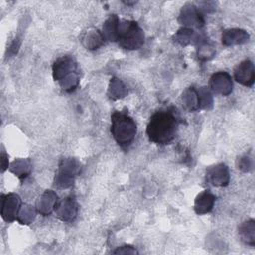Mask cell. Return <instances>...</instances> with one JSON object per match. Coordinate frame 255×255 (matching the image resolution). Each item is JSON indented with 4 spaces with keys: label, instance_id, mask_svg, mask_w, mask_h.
Instances as JSON below:
<instances>
[{
    "label": "cell",
    "instance_id": "26",
    "mask_svg": "<svg viewBox=\"0 0 255 255\" xmlns=\"http://www.w3.org/2000/svg\"><path fill=\"white\" fill-rule=\"evenodd\" d=\"M238 168L244 172H248V171L252 170V168H253L252 159L247 155L240 157V159L238 161Z\"/></svg>",
    "mask_w": 255,
    "mask_h": 255
},
{
    "label": "cell",
    "instance_id": "11",
    "mask_svg": "<svg viewBox=\"0 0 255 255\" xmlns=\"http://www.w3.org/2000/svg\"><path fill=\"white\" fill-rule=\"evenodd\" d=\"M249 40V35L245 30L239 28L227 29L222 32L221 41L224 46H234L246 43Z\"/></svg>",
    "mask_w": 255,
    "mask_h": 255
},
{
    "label": "cell",
    "instance_id": "8",
    "mask_svg": "<svg viewBox=\"0 0 255 255\" xmlns=\"http://www.w3.org/2000/svg\"><path fill=\"white\" fill-rule=\"evenodd\" d=\"M56 216L65 222L73 221L78 214V204L77 202L71 198L66 197L61 201H58L55 206Z\"/></svg>",
    "mask_w": 255,
    "mask_h": 255
},
{
    "label": "cell",
    "instance_id": "14",
    "mask_svg": "<svg viewBox=\"0 0 255 255\" xmlns=\"http://www.w3.org/2000/svg\"><path fill=\"white\" fill-rule=\"evenodd\" d=\"M238 234L245 244L254 246L255 245V221L248 219L240 224L238 227Z\"/></svg>",
    "mask_w": 255,
    "mask_h": 255
},
{
    "label": "cell",
    "instance_id": "9",
    "mask_svg": "<svg viewBox=\"0 0 255 255\" xmlns=\"http://www.w3.org/2000/svg\"><path fill=\"white\" fill-rule=\"evenodd\" d=\"M235 80L243 86L251 87L255 80L254 65L250 60H244L234 68Z\"/></svg>",
    "mask_w": 255,
    "mask_h": 255
},
{
    "label": "cell",
    "instance_id": "23",
    "mask_svg": "<svg viewBox=\"0 0 255 255\" xmlns=\"http://www.w3.org/2000/svg\"><path fill=\"white\" fill-rule=\"evenodd\" d=\"M197 95H198L199 109L210 110L213 106V99L209 89L207 87H200L197 90Z\"/></svg>",
    "mask_w": 255,
    "mask_h": 255
},
{
    "label": "cell",
    "instance_id": "25",
    "mask_svg": "<svg viewBox=\"0 0 255 255\" xmlns=\"http://www.w3.org/2000/svg\"><path fill=\"white\" fill-rule=\"evenodd\" d=\"M79 74L78 72H74L70 75H68L67 77H65L63 80H61L59 83H60V86L61 88L66 91V92H72L74 91L78 85H79Z\"/></svg>",
    "mask_w": 255,
    "mask_h": 255
},
{
    "label": "cell",
    "instance_id": "5",
    "mask_svg": "<svg viewBox=\"0 0 255 255\" xmlns=\"http://www.w3.org/2000/svg\"><path fill=\"white\" fill-rule=\"evenodd\" d=\"M178 22L187 28L195 27L202 28L204 26V19L200 10L191 3H186L180 10Z\"/></svg>",
    "mask_w": 255,
    "mask_h": 255
},
{
    "label": "cell",
    "instance_id": "7",
    "mask_svg": "<svg viewBox=\"0 0 255 255\" xmlns=\"http://www.w3.org/2000/svg\"><path fill=\"white\" fill-rule=\"evenodd\" d=\"M53 78L55 81L60 82L68 75L77 72V63L70 56H63L58 58L52 67Z\"/></svg>",
    "mask_w": 255,
    "mask_h": 255
},
{
    "label": "cell",
    "instance_id": "15",
    "mask_svg": "<svg viewBox=\"0 0 255 255\" xmlns=\"http://www.w3.org/2000/svg\"><path fill=\"white\" fill-rule=\"evenodd\" d=\"M105 38L103 33L100 32L98 29H91L85 33L82 42L86 49L89 50H96L103 45Z\"/></svg>",
    "mask_w": 255,
    "mask_h": 255
},
{
    "label": "cell",
    "instance_id": "27",
    "mask_svg": "<svg viewBox=\"0 0 255 255\" xmlns=\"http://www.w3.org/2000/svg\"><path fill=\"white\" fill-rule=\"evenodd\" d=\"M115 254H136L137 251L130 245H124L118 247L116 250H114Z\"/></svg>",
    "mask_w": 255,
    "mask_h": 255
},
{
    "label": "cell",
    "instance_id": "21",
    "mask_svg": "<svg viewBox=\"0 0 255 255\" xmlns=\"http://www.w3.org/2000/svg\"><path fill=\"white\" fill-rule=\"evenodd\" d=\"M194 39H196V37L194 36V31L191 28H187V27L180 28L174 34V41L181 46L189 45Z\"/></svg>",
    "mask_w": 255,
    "mask_h": 255
},
{
    "label": "cell",
    "instance_id": "6",
    "mask_svg": "<svg viewBox=\"0 0 255 255\" xmlns=\"http://www.w3.org/2000/svg\"><path fill=\"white\" fill-rule=\"evenodd\" d=\"M232 79L227 72L214 73L209 79V88L215 94L228 96L232 92Z\"/></svg>",
    "mask_w": 255,
    "mask_h": 255
},
{
    "label": "cell",
    "instance_id": "1",
    "mask_svg": "<svg viewBox=\"0 0 255 255\" xmlns=\"http://www.w3.org/2000/svg\"><path fill=\"white\" fill-rule=\"evenodd\" d=\"M177 128L178 120L175 114L169 110H159L150 117L146 134L151 142L165 145L175 138Z\"/></svg>",
    "mask_w": 255,
    "mask_h": 255
},
{
    "label": "cell",
    "instance_id": "13",
    "mask_svg": "<svg viewBox=\"0 0 255 255\" xmlns=\"http://www.w3.org/2000/svg\"><path fill=\"white\" fill-rule=\"evenodd\" d=\"M58 201V196L53 190H46L37 200V212L43 215L50 214L55 209V206Z\"/></svg>",
    "mask_w": 255,
    "mask_h": 255
},
{
    "label": "cell",
    "instance_id": "24",
    "mask_svg": "<svg viewBox=\"0 0 255 255\" xmlns=\"http://www.w3.org/2000/svg\"><path fill=\"white\" fill-rule=\"evenodd\" d=\"M200 45L197 49V57L201 61H206L211 59L215 54V48L212 44L208 43L206 39H203L199 42Z\"/></svg>",
    "mask_w": 255,
    "mask_h": 255
},
{
    "label": "cell",
    "instance_id": "19",
    "mask_svg": "<svg viewBox=\"0 0 255 255\" xmlns=\"http://www.w3.org/2000/svg\"><path fill=\"white\" fill-rule=\"evenodd\" d=\"M108 95L113 100L122 99L128 95V88L120 79L113 77L110 81Z\"/></svg>",
    "mask_w": 255,
    "mask_h": 255
},
{
    "label": "cell",
    "instance_id": "16",
    "mask_svg": "<svg viewBox=\"0 0 255 255\" xmlns=\"http://www.w3.org/2000/svg\"><path fill=\"white\" fill-rule=\"evenodd\" d=\"M120 19L117 15H111L103 25V36L106 40L111 42H117L118 39V27Z\"/></svg>",
    "mask_w": 255,
    "mask_h": 255
},
{
    "label": "cell",
    "instance_id": "20",
    "mask_svg": "<svg viewBox=\"0 0 255 255\" xmlns=\"http://www.w3.org/2000/svg\"><path fill=\"white\" fill-rule=\"evenodd\" d=\"M10 170L19 178H25L30 174L31 163L29 159L19 158L13 161L10 165Z\"/></svg>",
    "mask_w": 255,
    "mask_h": 255
},
{
    "label": "cell",
    "instance_id": "12",
    "mask_svg": "<svg viewBox=\"0 0 255 255\" xmlns=\"http://www.w3.org/2000/svg\"><path fill=\"white\" fill-rule=\"evenodd\" d=\"M216 197L209 190L200 192L194 200V210L198 215H203L210 212L214 206Z\"/></svg>",
    "mask_w": 255,
    "mask_h": 255
},
{
    "label": "cell",
    "instance_id": "10",
    "mask_svg": "<svg viewBox=\"0 0 255 255\" xmlns=\"http://www.w3.org/2000/svg\"><path fill=\"white\" fill-rule=\"evenodd\" d=\"M207 180L214 186H227L230 180L228 167L224 163H218L206 170Z\"/></svg>",
    "mask_w": 255,
    "mask_h": 255
},
{
    "label": "cell",
    "instance_id": "4",
    "mask_svg": "<svg viewBox=\"0 0 255 255\" xmlns=\"http://www.w3.org/2000/svg\"><path fill=\"white\" fill-rule=\"evenodd\" d=\"M21 208V199L16 193L1 195V216L7 222L14 221Z\"/></svg>",
    "mask_w": 255,
    "mask_h": 255
},
{
    "label": "cell",
    "instance_id": "28",
    "mask_svg": "<svg viewBox=\"0 0 255 255\" xmlns=\"http://www.w3.org/2000/svg\"><path fill=\"white\" fill-rule=\"evenodd\" d=\"M8 156L4 151L1 153V166H2V172L5 171L8 168Z\"/></svg>",
    "mask_w": 255,
    "mask_h": 255
},
{
    "label": "cell",
    "instance_id": "18",
    "mask_svg": "<svg viewBox=\"0 0 255 255\" xmlns=\"http://www.w3.org/2000/svg\"><path fill=\"white\" fill-rule=\"evenodd\" d=\"M80 170H81V165L75 158H65V159H62L59 164L58 173L68 177L75 178V176L79 174Z\"/></svg>",
    "mask_w": 255,
    "mask_h": 255
},
{
    "label": "cell",
    "instance_id": "2",
    "mask_svg": "<svg viewBox=\"0 0 255 255\" xmlns=\"http://www.w3.org/2000/svg\"><path fill=\"white\" fill-rule=\"evenodd\" d=\"M137 132L134 120L127 111H114L111 115V133L115 141L123 149H127Z\"/></svg>",
    "mask_w": 255,
    "mask_h": 255
},
{
    "label": "cell",
    "instance_id": "22",
    "mask_svg": "<svg viewBox=\"0 0 255 255\" xmlns=\"http://www.w3.org/2000/svg\"><path fill=\"white\" fill-rule=\"evenodd\" d=\"M36 210L32 205H29V204L22 205L20 210H19L17 220L21 224H30V223H32L34 221L35 217H36Z\"/></svg>",
    "mask_w": 255,
    "mask_h": 255
},
{
    "label": "cell",
    "instance_id": "17",
    "mask_svg": "<svg viewBox=\"0 0 255 255\" xmlns=\"http://www.w3.org/2000/svg\"><path fill=\"white\" fill-rule=\"evenodd\" d=\"M181 101H182L183 107L187 111L194 112L199 110L197 90L194 87H188L183 91L181 96Z\"/></svg>",
    "mask_w": 255,
    "mask_h": 255
},
{
    "label": "cell",
    "instance_id": "3",
    "mask_svg": "<svg viewBox=\"0 0 255 255\" xmlns=\"http://www.w3.org/2000/svg\"><path fill=\"white\" fill-rule=\"evenodd\" d=\"M117 42L126 50H137L144 43L143 30L134 21H120Z\"/></svg>",
    "mask_w": 255,
    "mask_h": 255
}]
</instances>
